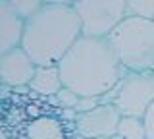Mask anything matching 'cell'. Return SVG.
Returning <instances> with one entry per match:
<instances>
[{
    "mask_svg": "<svg viewBox=\"0 0 154 139\" xmlns=\"http://www.w3.org/2000/svg\"><path fill=\"white\" fill-rule=\"evenodd\" d=\"M64 87L81 97H104L122 81L125 68L108 39L81 37L58 64Z\"/></svg>",
    "mask_w": 154,
    "mask_h": 139,
    "instance_id": "6da1fadb",
    "label": "cell"
},
{
    "mask_svg": "<svg viewBox=\"0 0 154 139\" xmlns=\"http://www.w3.org/2000/svg\"><path fill=\"white\" fill-rule=\"evenodd\" d=\"M83 37L73 6H48L25 20L21 46L37 66H58L67 50Z\"/></svg>",
    "mask_w": 154,
    "mask_h": 139,
    "instance_id": "7a4b0ae2",
    "label": "cell"
},
{
    "mask_svg": "<svg viewBox=\"0 0 154 139\" xmlns=\"http://www.w3.org/2000/svg\"><path fill=\"white\" fill-rule=\"evenodd\" d=\"M125 71H154V21L127 16L108 37Z\"/></svg>",
    "mask_w": 154,
    "mask_h": 139,
    "instance_id": "3957f363",
    "label": "cell"
},
{
    "mask_svg": "<svg viewBox=\"0 0 154 139\" xmlns=\"http://www.w3.org/2000/svg\"><path fill=\"white\" fill-rule=\"evenodd\" d=\"M100 103H112L122 116L144 118L154 104V75L125 71L122 81L108 95L100 97Z\"/></svg>",
    "mask_w": 154,
    "mask_h": 139,
    "instance_id": "277c9868",
    "label": "cell"
},
{
    "mask_svg": "<svg viewBox=\"0 0 154 139\" xmlns=\"http://www.w3.org/2000/svg\"><path fill=\"white\" fill-rule=\"evenodd\" d=\"M75 12L85 37L108 39L110 33L127 17V0H79Z\"/></svg>",
    "mask_w": 154,
    "mask_h": 139,
    "instance_id": "5b68a950",
    "label": "cell"
},
{
    "mask_svg": "<svg viewBox=\"0 0 154 139\" xmlns=\"http://www.w3.org/2000/svg\"><path fill=\"white\" fill-rule=\"evenodd\" d=\"M119 120H122V112L112 103H100L89 112L77 114L75 133L83 135L85 139L114 137L118 133Z\"/></svg>",
    "mask_w": 154,
    "mask_h": 139,
    "instance_id": "8992f818",
    "label": "cell"
},
{
    "mask_svg": "<svg viewBox=\"0 0 154 139\" xmlns=\"http://www.w3.org/2000/svg\"><path fill=\"white\" fill-rule=\"evenodd\" d=\"M37 64L21 45L0 56V83L6 87H29Z\"/></svg>",
    "mask_w": 154,
    "mask_h": 139,
    "instance_id": "52a82bcc",
    "label": "cell"
},
{
    "mask_svg": "<svg viewBox=\"0 0 154 139\" xmlns=\"http://www.w3.org/2000/svg\"><path fill=\"white\" fill-rule=\"evenodd\" d=\"M23 139H73L75 124L60 114H37L23 126Z\"/></svg>",
    "mask_w": 154,
    "mask_h": 139,
    "instance_id": "ba28073f",
    "label": "cell"
},
{
    "mask_svg": "<svg viewBox=\"0 0 154 139\" xmlns=\"http://www.w3.org/2000/svg\"><path fill=\"white\" fill-rule=\"evenodd\" d=\"M25 21L10 8L6 0H0V56L21 45Z\"/></svg>",
    "mask_w": 154,
    "mask_h": 139,
    "instance_id": "9c48e42d",
    "label": "cell"
},
{
    "mask_svg": "<svg viewBox=\"0 0 154 139\" xmlns=\"http://www.w3.org/2000/svg\"><path fill=\"white\" fill-rule=\"evenodd\" d=\"M62 87H64V81H62L58 66H37L35 75H33V79H31L27 89H31L37 95L52 99L58 95V91Z\"/></svg>",
    "mask_w": 154,
    "mask_h": 139,
    "instance_id": "30bf717a",
    "label": "cell"
},
{
    "mask_svg": "<svg viewBox=\"0 0 154 139\" xmlns=\"http://www.w3.org/2000/svg\"><path fill=\"white\" fill-rule=\"evenodd\" d=\"M119 139H146V126H144V118L139 116H122L118 126Z\"/></svg>",
    "mask_w": 154,
    "mask_h": 139,
    "instance_id": "8fae6325",
    "label": "cell"
},
{
    "mask_svg": "<svg viewBox=\"0 0 154 139\" xmlns=\"http://www.w3.org/2000/svg\"><path fill=\"white\" fill-rule=\"evenodd\" d=\"M6 2L10 4V8H12L23 21L29 20L31 16H35V14L42 8L41 0H6Z\"/></svg>",
    "mask_w": 154,
    "mask_h": 139,
    "instance_id": "7c38bea8",
    "label": "cell"
},
{
    "mask_svg": "<svg viewBox=\"0 0 154 139\" xmlns=\"http://www.w3.org/2000/svg\"><path fill=\"white\" fill-rule=\"evenodd\" d=\"M127 16L154 21V0H127Z\"/></svg>",
    "mask_w": 154,
    "mask_h": 139,
    "instance_id": "4fadbf2b",
    "label": "cell"
},
{
    "mask_svg": "<svg viewBox=\"0 0 154 139\" xmlns=\"http://www.w3.org/2000/svg\"><path fill=\"white\" fill-rule=\"evenodd\" d=\"M79 100H81V95L75 93V91L69 89V87H62L60 91H58L56 97H52V103H54L58 108H62V110H69V108L75 110Z\"/></svg>",
    "mask_w": 154,
    "mask_h": 139,
    "instance_id": "5bb4252c",
    "label": "cell"
},
{
    "mask_svg": "<svg viewBox=\"0 0 154 139\" xmlns=\"http://www.w3.org/2000/svg\"><path fill=\"white\" fill-rule=\"evenodd\" d=\"M98 104H100V97H81V100L77 103V106H75V112L77 114L89 112V110L96 108Z\"/></svg>",
    "mask_w": 154,
    "mask_h": 139,
    "instance_id": "9a60e30c",
    "label": "cell"
},
{
    "mask_svg": "<svg viewBox=\"0 0 154 139\" xmlns=\"http://www.w3.org/2000/svg\"><path fill=\"white\" fill-rule=\"evenodd\" d=\"M144 126H146V139H154V104L144 114Z\"/></svg>",
    "mask_w": 154,
    "mask_h": 139,
    "instance_id": "2e32d148",
    "label": "cell"
},
{
    "mask_svg": "<svg viewBox=\"0 0 154 139\" xmlns=\"http://www.w3.org/2000/svg\"><path fill=\"white\" fill-rule=\"evenodd\" d=\"M41 2L48 6H75L79 0H41Z\"/></svg>",
    "mask_w": 154,
    "mask_h": 139,
    "instance_id": "e0dca14e",
    "label": "cell"
},
{
    "mask_svg": "<svg viewBox=\"0 0 154 139\" xmlns=\"http://www.w3.org/2000/svg\"><path fill=\"white\" fill-rule=\"evenodd\" d=\"M73 139H85L83 135H79V133H75V135H73Z\"/></svg>",
    "mask_w": 154,
    "mask_h": 139,
    "instance_id": "ac0fdd59",
    "label": "cell"
},
{
    "mask_svg": "<svg viewBox=\"0 0 154 139\" xmlns=\"http://www.w3.org/2000/svg\"><path fill=\"white\" fill-rule=\"evenodd\" d=\"M98 139H119L118 135H114V137H98Z\"/></svg>",
    "mask_w": 154,
    "mask_h": 139,
    "instance_id": "d6986e66",
    "label": "cell"
},
{
    "mask_svg": "<svg viewBox=\"0 0 154 139\" xmlns=\"http://www.w3.org/2000/svg\"><path fill=\"white\" fill-rule=\"evenodd\" d=\"M0 89H2V83H0Z\"/></svg>",
    "mask_w": 154,
    "mask_h": 139,
    "instance_id": "ffe728a7",
    "label": "cell"
},
{
    "mask_svg": "<svg viewBox=\"0 0 154 139\" xmlns=\"http://www.w3.org/2000/svg\"><path fill=\"white\" fill-rule=\"evenodd\" d=\"M152 75H154V71H152Z\"/></svg>",
    "mask_w": 154,
    "mask_h": 139,
    "instance_id": "44dd1931",
    "label": "cell"
}]
</instances>
